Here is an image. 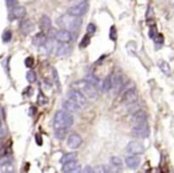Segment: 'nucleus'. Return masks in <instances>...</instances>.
I'll list each match as a JSON object with an SVG mask.
<instances>
[{
  "instance_id": "nucleus-1",
  "label": "nucleus",
  "mask_w": 174,
  "mask_h": 173,
  "mask_svg": "<svg viewBox=\"0 0 174 173\" xmlns=\"http://www.w3.org/2000/svg\"><path fill=\"white\" fill-rule=\"evenodd\" d=\"M57 24L61 25L62 28L69 30L73 34V32H77L80 30V26L83 24V19L78 16H73V14L67 13L65 16H61L57 19Z\"/></svg>"
},
{
  "instance_id": "nucleus-2",
  "label": "nucleus",
  "mask_w": 174,
  "mask_h": 173,
  "mask_svg": "<svg viewBox=\"0 0 174 173\" xmlns=\"http://www.w3.org/2000/svg\"><path fill=\"white\" fill-rule=\"evenodd\" d=\"M74 123V118L72 113L67 112L66 110L57 111L53 119V125L56 129H69Z\"/></svg>"
},
{
  "instance_id": "nucleus-3",
  "label": "nucleus",
  "mask_w": 174,
  "mask_h": 173,
  "mask_svg": "<svg viewBox=\"0 0 174 173\" xmlns=\"http://www.w3.org/2000/svg\"><path fill=\"white\" fill-rule=\"evenodd\" d=\"M72 88H75V89H78V91H80L85 97L92 98V99H94V98L98 95L97 87L93 86L91 83H88L86 79L79 80V81L74 83V84L72 85Z\"/></svg>"
},
{
  "instance_id": "nucleus-4",
  "label": "nucleus",
  "mask_w": 174,
  "mask_h": 173,
  "mask_svg": "<svg viewBox=\"0 0 174 173\" xmlns=\"http://www.w3.org/2000/svg\"><path fill=\"white\" fill-rule=\"evenodd\" d=\"M67 97H68L69 99H72L73 101H75L81 109H84V107L87 105L86 97H85L80 91H78V89H75V88H71V89L68 91V93H67Z\"/></svg>"
},
{
  "instance_id": "nucleus-5",
  "label": "nucleus",
  "mask_w": 174,
  "mask_h": 173,
  "mask_svg": "<svg viewBox=\"0 0 174 173\" xmlns=\"http://www.w3.org/2000/svg\"><path fill=\"white\" fill-rule=\"evenodd\" d=\"M131 134L135 136V137H140V139H146L149 136L150 134V129L148 127L147 123H142V124H136L132 130H131Z\"/></svg>"
},
{
  "instance_id": "nucleus-6",
  "label": "nucleus",
  "mask_w": 174,
  "mask_h": 173,
  "mask_svg": "<svg viewBox=\"0 0 174 173\" xmlns=\"http://www.w3.org/2000/svg\"><path fill=\"white\" fill-rule=\"evenodd\" d=\"M146 151L144 146L141 145L140 142H136V141H131L128 143V146L125 147V152L128 154H131V155H141L143 154Z\"/></svg>"
},
{
  "instance_id": "nucleus-7",
  "label": "nucleus",
  "mask_w": 174,
  "mask_h": 173,
  "mask_svg": "<svg viewBox=\"0 0 174 173\" xmlns=\"http://www.w3.org/2000/svg\"><path fill=\"white\" fill-rule=\"evenodd\" d=\"M88 11V2H80V4H75L73 5L72 7L68 8V13L69 14H73V16H78V17H81L84 16Z\"/></svg>"
},
{
  "instance_id": "nucleus-8",
  "label": "nucleus",
  "mask_w": 174,
  "mask_h": 173,
  "mask_svg": "<svg viewBox=\"0 0 174 173\" xmlns=\"http://www.w3.org/2000/svg\"><path fill=\"white\" fill-rule=\"evenodd\" d=\"M111 83H112V88H111V89H113V91H116V92L122 91L123 87H124V85H125L124 78H123L122 74H119V73H113V74H111Z\"/></svg>"
},
{
  "instance_id": "nucleus-9",
  "label": "nucleus",
  "mask_w": 174,
  "mask_h": 173,
  "mask_svg": "<svg viewBox=\"0 0 174 173\" xmlns=\"http://www.w3.org/2000/svg\"><path fill=\"white\" fill-rule=\"evenodd\" d=\"M26 16V8L24 6H13L10 14L8 19L10 20H16V19H22Z\"/></svg>"
},
{
  "instance_id": "nucleus-10",
  "label": "nucleus",
  "mask_w": 174,
  "mask_h": 173,
  "mask_svg": "<svg viewBox=\"0 0 174 173\" xmlns=\"http://www.w3.org/2000/svg\"><path fill=\"white\" fill-rule=\"evenodd\" d=\"M137 98H138V94H137V91L134 87L126 88L123 93V101L125 104H132L137 100Z\"/></svg>"
},
{
  "instance_id": "nucleus-11",
  "label": "nucleus",
  "mask_w": 174,
  "mask_h": 173,
  "mask_svg": "<svg viewBox=\"0 0 174 173\" xmlns=\"http://www.w3.org/2000/svg\"><path fill=\"white\" fill-rule=\"evenodd\" d=\"M81 145H83V137L79 134L73 133L72 135L68 136V139H67V146H68V148H71V149H78Z\"/></svg>"
},
{
  "instance_id": "nucleus-12",
  "label": "nucleus",
  "mask_w": 174,
  "mask_h": 173,
  "mask_svg": "<svg viewBox=\"0 0 174 173\" xmlns=\"http://www.w3.org/2000/svg\"><path fill=\"white\" fill-rule=\"evenodd\" d=\"M55 38H56L57 42L67 44V43H69V42L72 41L73 37H72V32H71L69 30L62 29V30H59V31L55 34Z\"/></svg>"
},
{
  "instance_id": "nucleus-13",
  "label": "nucleus",
  "mask_w": 174,
  "mask_h": 173,
  "mask_svg": "<svg viewBox=\"0 0 174 173\" xmlns=\"http://www.w3.org/2000/svg\"><path fill=\"white\" fill-rule=\"evenodd\" d=\"M33 29H35V24H33V22L30 20V19L23 20V22L20 23V26H19V30H20V32H22L24 36L30 35V34L33 31Z\"/></svg>"
},
{
  "instance_id": "nucleus-14",
  "label": "nucleus",
  "mask_w": 174,
  "mask_h": 173,
  "mask_svg": "<svg viewBox=\"0 0 174 173\" xmlns=\"http://www.w3.org/2000/svg\"><path fill=\"white\" fill-rule=\"evenodd\" d=\"M62 171L65 173H73L80 172L81 169H80V165L78 164L77 160H72V161H68V163L62 165Z\"/></svg>"
},
{
  "instance_id": "nucleus-15",
  "label": "nucleus",
  "mask_w": 174,
  "mask_h": 173,
  "mask_svg": "<svg viewBox=\"0 0 174 173\" xmlns=\"http://www.w3.org/2000/svg\"><path fill=\"white\" fill-rule=\"evenodd\" d=\"M62 107H63V110H66V111L69 112V113H75V112H78V111L81 109L75 101H73V100L69 99V98L62 103Z\"/></svg>"
},
{
  "instance_id": "nucleus-16",
  "label": "nucleus",
  "mask_w": 174,
  "mask_h": 173,
  "mask_svg": "<svg viewBox=\"0 0 174 173\" xmlns=\"http://www.w3.org/2000/svg\"><path fill=\"white\" fill-rule=\"evenodd\" d=\"M147 118H148L147 112H146L144 110H142V109H140V110H137L136 112L132 113V122H134L135 124L146 123V122H147Z\"/></svg>"
},
{
  "instance_id": "nucleus-17",
  "label": "nucleus",
  "mask_w": 174,
  "mask_h": 173,
  "mask_svg": "<svg viewBox=\"0 0 174 173\" xmlns=\"http://www.w3.org/2000/svg\"><path fill=\"white\" fill-rule=\"evenodd\" d=\"M47 41H48V37H47L45 32H43V31L36 34V35L33 36V38H32V43H33V45H36V47H43V45L47 43Z\"/></svg>"
},
{
  "instance_id": "nucleus-18",
  "label": "nucleus",
  "mask_w": 174,
  "mask_h": 173,
  "mask_svg": "<svg viewBox=\"0 0 174 173\" xmlns=\"http://www.w3.org/2000/svg\"><path fill=\"white\" fill-rule=\"evenodd\" d=\"M39 28H41V30L43 32H48L51 29V19H50L49 16L44 14V16L41 17V19H39Z\"/></svg>"
},
{
  "instance_id": "nucleus-19",
  "label": "nucleus",
  "mask_w": 174,
  "mask_h": 173,
  "mask_svg": "<svg viewBox=\"0 0 174 173\" xmlns=\"http://www.w3.org/2000/svg\"><path fill=\"white\" fill-rule=\"evenodd\" d=\"M140 163H141V159L138 155H129L125 158V164L130 169H137L140 166Z\"/></svg>"
},
{
  "instance_id": "nucleus-20",
  "label": "nucleus",
  "mask_w": 174,
  "mask_h": 173,
  "mask_svg": "<svg viewBox=\"0 0 174 173\" xmlns=\"http://www.w3.org/2000/svg\"><path fill=\"white\" fill-rule=\"evenodd\" d=\"M159 68L165 75H171V66L166 61H159Z\"/></svg>"
},
{
  "instance_id": "nucleus-21",
  "label": "nucleus",
  "mask_w": 174,
  "mask_h": 173,
  "mask_svg": "<svg viewBox=\"0 0 174 173\" xmlns=\"http://www.w3.org/2000/svg\"><path fill=\"white\" fill-rule=\"evenodd\" d=\"M77 158H78V154H77V153H67V154H65V155L61 158L60 163L63 165V164H66V163H68V161L77 160Z\"/></svg>"
},
{
  "instance_id": "nucleus-22",
  "label": "nucleus",
  "mask_w": 174,
  "mask_h": 173,
  "mask_svg": "<svg viewBox=\"0 0 174 173\" xmlns=\"http://www.w3.org/2000/svg\"><path fill=\"white\" fill-rule=\"evenodd\" d=\"M14 171V166L11 164V161L5 163L2 165H0V172L2 173H11Z\"/></svg>"
},
{
  "instance_id": "nucleus-23",
  "label": "nucleus",
  "mask_w": 174,
  "mask_h": 173,
  "mask_svg": "<svg viewBox=\"0 0 174 173\" xmlns=\"http://www.w3.org/2000/svg\"><path fill=\"white\" fill-rule=\"evenodd\" d=\"M61 44H62V45H60V47L57 48V50H56L57 56H65V55H68V54L71 53V49H68V47L65 45V43H61Z\"/></svg>"
},
{
  "instance_id": "nucleus-24",
  "label": "nucleus",
  "mask_w": 174,
  "mask_h": 173,
  "mask_svg": "<svg viewBox=\"0 0 174 173\" xmlns=\"http://www.w3.org/2000/svg\"><path fill=\"white\" fill-rule=\"evenodd\" d=\"M103 91L104 92H109V91H111V88H112V83H111V74L110 75H107L106 78H105V80L103 81Z\"/></svg>"
},
{
  "instance_id": "nucleus-25",
  "label": "nucleus",
  "mask_w": 174,
  "mask_h": 173,
  "mask_svg": "<svg viewBox=\"0 0 174 173\" xmlns=\"http://www.w3.org/2000/svg\"><path fill=\"white\" fill-rule=\"evenodd\" d=\"M126 50L128 53L131 55V56H136V53H137V47H136V43L135 42H129L126 44Z\"/></svg>"
},
{
  "instance_id": "nucleus-26",
  "label": "nucleus",
  "mask_w": 174,
  "mask_h": 173,
  "mask_svg": "<svg viewBox=\"0 0 174 173\" xmlns=\"http://www.w3.org/2000/svg\"><path fill=\"white\" fill-rule=\"evenodd\" d=\"M26 80L30 83V84H32V83H35L36 80H37V75H36V73L33 72V71H28V73H26Z\"/></svg>"
},
{
  "instance_id": "nucleus-27",
  "label": "nucleus",
  "mask_w": 174,
  "mask_h": 173,
  "mask_svg": "<svg viewBox=\"0 0 174 173\" xmlns=\"http://www.w3.org/2000/svg\"><path fill=\"white\" fill-rule=\"evenodd\" d=\"M153 40H154V42H155V44H156V48H160V47L164 44V41H165L164 35H161V34H158Z\"/></svg>"
},
{
  "instance_id": "nucleus-28",
  "label": "nucleus",
  "mask_w": 174,
  "mask_h": 173,
  "mask_svg": "<svg viewBox=\"0 0 174 173\" xmlns=\"http://www.w3.org/2000/svg\"><path fill=\"white\" fill-rule=\"evenodd\" d=\"M111 164L115 167H122L123 166V160L120 158H118V157H112L111 158Z\"/></svg>"
},
{
  "instance_id": "nucleus-29",
  "label": "nucleus",
  "mask_w": 174,
  "mask_h": 173,
  "mask_svg": "<svg viewBox=\"0 0 174 173\" xmlns=\"http://www.w3.org/2000/svg\"><path fill=\"white\" fill-rule=\"evenodd\" d=\"M85 79H86L88 83H91L93 86L97 87L98 85H99V80H98V78H97V77H94L93 74H88Z\"/></svg>"
},
{
  "instance_id": "nucleus-30",
  "label": "nucleus",
  "mask_w": 174,
  "mask_h": 173,
  "mask_svg": "<svg viewBox=\"0 0 174 173\" xmlns=\"http://www.w3.org/2000/svg\"><path fill=\"white\" fill-rule=\"evenodd\" d=\"M1 38H2V41H4L5 43L10 42L11 38H12V32H11L10 30H5L4 34H2V36H1Z\"/></svg>"
},
{
  "instance_id": "nucleus-31",
  "label": "nucleus",
  "mask_w": 174,
  "mask_h": 173,
  "mask_svg": "<svg viewBox=\"0 0 174 173\" xmlns=\"http://www.w3.org/2000/svg\"><path fill=\"white\" fill-rule=\"evenodd\" d=\"M89 42H91V36L88 34H86V36H84V38L80 42V47L81 48H86L87 45L89 44Z\"/></svg>"
},
{
  "instance_id": "nucleus-32",
  "label": "nucleus",
  "mask_w": 174,
  "mask_h": 173,
  "mask_svg": "<svg viewBox=\"0 0 174 173\" xmlns=\"http://www.w3.org/2000/svg\"><path fill=\"white\" fill-rule=\"evenodd\" d=\"M95 30H97V26H95L94 24H92V23H91V24H88V25H87L86 31H87V34H88V35H93V34L95 32Z\"/></svg>"
},
{
  "instance_id": "nucleus-33",
  "label": "nucleus",
  "mask_w": 174,
  "mask_h": 173,
  "mask_svg": "<svg viewBox=\"0 0 174 173\" xmlns=\"http://www.w3.org/2000/svg\"><path fill=\"white\" fill-rule=\"evenodd\" d=\"M110 38L112 41H116L117 40V30H116L115 26H111V29H110Z\"/></svg>"
},
{
  "instance_id": "nucleus-34",
  "label": "nucleus",
  "mask_w": 174,
  "mask_h": 173,
  "mask_svg": "<svg viewBox=\"0 0 174 173\" xmlns=\"http://www.w3.org/2000/svg\"><path fill=\"white\" fill-rule=\"evenodd\" d=\"M53 77H54V80H55V83H56V86L59 87V88H61V85H60V79H59V77H57V72H56L55 68H53Z\"/></svg>"
},
{
  "instance_id": "nucleus-35",
  "label": "nucleus",
  "mask_w": 174,
  "mask_h": 173,
  "mask_svg": "<svg viewBox=\"0 0 174 173\" xmlns=\"http://www.w3.org/2000/svg\"><path fill=\"white\" fill-rule=\"evenodd\" d=\"M33 63H35V60H33V57H31V56H29V57H26L25 59V66L26 67H32L33 66Z\"/></svg>"
},
{
  "instance_id": "nucleus-36",
  "label": "nucleus",
  "mask_w": 174,
  "mask_h": 173,
  "mask_svg": "<svg viewBox=\"0 0 174 173\" xmlns=\"http://www.w3.org/2000/svg\"><path fill=\"white\" fill-rule=\"evenodd\" d=\"M156 35H158V30H156V28H155L154 25L150 26V30H149V37H150V38H154Z\"/></svg>"
},
{
  "instance_id": "nucleus-37",
  "label": "nucleus",
  "mask_w": 174,
  "mask_h": 173,
  "mask_svg": "<svg viewBox=\"0 0 174 173\" xmlns=\"http://www.w3.org/2000/svg\"><path fill=\"white\" fill-rule=\"evenodd\" d=\"M129 105H131V106L129 107V111H130L131 113H134V112H136L137 110H140V109H141V106H140V105H137V104L135 105V103H132V104H129Z\"/></svg>"
},
{
  "instance_id": "nucleus-38",
  "label": "nucleus",
  "mask_w": 174,
  "mask_h": 173,
  "mask_svg": "<svg viewBox=\"0 0 174 173\" xmlns=\"http://www.w3.org/2000/svg\"><path fill=\"white\" fill-rule=\"evenodd\" d=\"M153 18H154L153 8H152V6H149V7H148V12H147V20H149V19H153Z\"/></svg>"
},
{
  "instance_id": "nucleus-39",
  "label": "nucleus",
  "mask_w": 174,
  "mask_h": 173,
  "mask_svg": "<svg viewBox=\"0 0 174 173\" xmlns=\"http://www.w3.org/2000/svg\"><path fill=\"white\" fill-rule=\"evenodd\" d=\"M38 103H39V104H42V105L47 103V98L42 94V92H39V95H38Z\"/></svg>"
},
{
  "instance_id": "nucleus-40",
  "label": "nucleus",
  "mask_w": 174,
  "mask_h": 173,
  "mask_svg": "<svg viewBox=\"0 0 174 173\" xmlns=\"http://www.w3.org/2000/svg\"><path fill=\"white\" fill-rule=\"evenodd\" d=\"M5 135H6V130H5L4 125L0 123V137H2V136H5Z\"/></svg>"
},
{
  "instance_id": "nucleus-41",
  "label": "nucleus",
  "mask_w": 174,
  "mask_h": 173,
  "mask_svg": "<svg viewBox=\"0 0 174 173\" xmlns=\"http://www.w3.org/2000/svg\"><path fill=\"white\" fill-rule=\"evenodd\" d=\"M36 142H37V145H38V146H42V137H41L39 135H37V136H36Z\"/></svg>"
},
{
  "instance_id": "nucleus-42",
  "label": "nucleus",
  "mask_w": 174,
  "mask_h": 173,
  "mask_svg": "<svg viewBox=\"0 0 174 173\" xmlns=\"http://www.w3.org/2000/svg\"><path fill=\"white\" fill-rule=\"evenodd\" d=\"M6 2H7V5L10 6V7H13V5L17 2L16 0H6Z\"/></svg>"
},
{
  "instance_id": "nucleus-43",
  "label": "nucleus",
  "mask_w": 174,
  "mask_h": 173,
  "mask_svg": "<svg viewBox=\"0 0 174 173\" xmlns=\"http://www.w3.org/2000/svg\"><path fill=\"white\" fill-rule=\"evenodd\" d=\"M83 172H93V170H92L91 166H86V167L83 170Z\"/></svg>"
},
{
  "instance_id": "nucleus-44",
  "label": "nucleus",
  "mask_w": 174,
  "mask_h": 173,
  "mask_svg": "<svg viewBox=\"0 0 174 173\" xmlns=\"http://www.w3.org/2000/svg\"><path fill=\"white\" fill-rule=\"evenodd\" d=\"M74 4H80V2H85V1H87V0H72Z\"/></svg>"
},
{
  "instance_id": "nucleus-45",
  "label": "nucleus",
  "mask_w": 174,
  "mask_h": 173,
  "mask_svg": "<svg viewBox=\"0 0 174 173\" xmlns=\"http://www.w3.org/2000/svg\"><path fill=\"white\" fill-rule=\"evenodd\" d=\"M1 116H2V110L0 109V118H1Z\"/></svg>"
}]
</instances>
